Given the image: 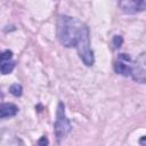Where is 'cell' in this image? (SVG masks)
Here are the masks:
<instances>
[{
	"label": "cell",
	"mask_w": 146,
	"mask_h": 146,
	"mask_svg": "<svg viewBox=\"0 0 146 146\" xmlns=\"http://www.w3.org/2000/svg\"><path fill=\"white\" fill-rule=\"evenodd\" d=\"M15 68V62L14 60H7V62H0V73L1 74H9Z\"/></svg>",
	"instance_id": "obj_8"
},
{
	"label": "cell",
	"mask_w": 146,
	"mask_h": 146,
	"mask_svg": "<svg viewBox=\"0 0 146 146\" xmlns=\"http://www.w3.org/2000/svg\"><path fill=\"white\" fill-rule=\"evenodd\" d=\"M13 57V51L11 50H5L0 51V62H7Z\"/></svg>",
	"instance_id": "obj_10"
},
{
	"label": "cell",
	"mask_w": 146,
	"mask_h": 146,
	"mask_svg": "<svg viewBox=\"0 0 146 146\" xmlns=\"http://www.w3.org/2000/svg\"><path fill=\"white\" fill-rule=\"evenodd\" d=\"M119 6L121 7L122 11L125 14H136L139 11H143L146 8V1L145 0H128V1H120Z\"/></svg>",
	"instance_id": "obj_5"
},
{
	"label": "cell",
	"mask_w": 146,
	"mask_h": 146,
	"mask_svg": "<svg viewBox=\"0 0 146 146\" xmlns=\"http://www.w3.org/2000/svg\"><path fill=\"white\" fill-rule=\"evenodd\" d=\"M18 112V107L13 103H1L0 104V119L15 116Z\"/></svg>",
	"instance_id": "obj_6"
},
{
	"label": "cell",
	"mask_w": 146,
	"mask_h": 146,
	"mask_svg": "<svg viewBox=\"0 0 146 146\" xmlns=\"http://www.w3.org/2000/svg\"><path fill=\"white\" fill-rule=\"evenodd\" d=\"M84 26L86 24H83L78 18L66 16V15L58 16V19H57L58 40L64 47H67V48L75 47Z\"/></svg>",
	"instance_id": "obj_1"
},
{
	"label": "cell",
	"mask_w": 146,
	"mask_h": 146,
	"mask_svg": "<svg viewBox=\"0 0 146 146\" xmlns=\"http://www.w3.org/2000/svg\"><path fill=\"white\" fill-rule=\"evenodd\" d=\"M76 50H78V55L80 57V59L83 62L84 65L87 66H91L95 63V57H94V52L90 48V34H89V29L86 25L82 30V33L79 38V41L75 46Z\"/></svg>",
	"instance_id": "obj_2"
},
{
	"label": "cell",
	"mask_w": 146,
	"mask_h": 146,
	"mask_svg": "<svg viewBox=\"0 0 146 146\" xmlns=\"http://www.w3.org/2000/svg\"><path fill=\"white\" fill-rule=\"evenodd\" d=\"M145 54L143 52L136 60L135 65L131 66V76L135 81L145 83V74H146V68H145Z\"/></svg>",
	"instance_id": "obj_4"
},
{
	"label": "cell",
	"mask_w": 146,
	"mask_h": 146,
	"mask_svg": "<svg viewBox=\"0 0 146 146\" xmlns=\"http://www.w3.org/2000/svg\"><path fill=\"white\" fill-rule=\"evenodd\" d=\"M72 130L70 120L65 115V107L63 103H59L56 112V121L54 123V132L58 140L66 137Z\"/></svg>",
	"instance_id": "obj_3"
},
{
	"label": "cell",
	"mask_w": 146,
	"mask_h": 146,
	"mask_svg": "<svg viewBox=\"0 0 146 146\" xmlns=\"http://www.w3.org/2000/svg\"><path fill=\"white\" fill-rule=\"evenodd\" d=\"M123 43V38L121 35H114L113 36V44L115 48H120Z\"/></svg>",
	"instance_id": "obj_11"
},
{
	"label": "cell",
	"mask_w": 146,
	"mask_h": 146,
	"mask_svg": "<svg viewBox=\"0 0 146 146\" xmlns=\"http://www.w3.org/2000/svg\"><path fill=\"white\" fill-rule=\"evenodd\" d=\"M114 71L117 74H121L123 76L131 75V66L130 65H127L124 62H121V60H117L114 64Z\"/></svg>",
	"instance_id": "obj_7"
},
{
	"label": "cell",
	"mask_w": 146,
	"mask_h": 146,
	"mask_svg": "<svg viewBox=\"0 0 146 146\" xmlns=\"http://www.w3.org/2000/svg\"><path fill=\"white\" fill-rule=\"evenodd\" d=\"M38 145H39V146H47V145H48V139H47V137L42 136V137L39 139Z\"/></svg>",
	"instance_id": "obj_12"
},
{
	"label": "cell",
	"mask_w": 146,
	"mask_h": 146,
	"mask_svg": "<svg viewBox=\"0 0 146 146\" xmlns=\"http://www.w3.org/2000/svg\"><path fill=\"white\" fill-rule=\"evenodd\" d=\"M9 91H10V94H11V95H14V96H16V97H19V96L22 95L23 88H22V86H21V84H18V83H14V84H11V86H10Z\"/></svg>",
	"instance_id": "obj_9"
},
{
	"label": "cell",
	"mask_w": 146,
	"mask_h": 146,
	"mask_svg": "<svg viewBox=\"0 0 146 146\" xmlns=\"http://www.w3.org/2000/svg\"><path fill=\"white\" fill-rule=\"evenodd\" d=\"M144 140H145V137H143V138H141V140H140V144H141L143 146H145V143H144Z\"/></svg>",
	"instance_id": "obj_13"
}]
</instances>
